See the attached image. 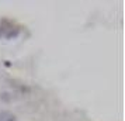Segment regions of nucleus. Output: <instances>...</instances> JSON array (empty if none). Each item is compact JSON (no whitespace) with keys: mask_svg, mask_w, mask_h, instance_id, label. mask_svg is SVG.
<instances>
[{"mask_svg":"<svg viewBox=\"0 0 125 121\" xmlns=\"http://www.w3.org/2000/svg\"><path fill=\"white\" fill-rule=\"evenodd\" d=\"M21 33V27L16 24L14 21L9 18H1L0 20V40L6 38V40H14L17 38Z\"/></svg>","mask_w":125,"mask_h":121,"instance_id":"nucleus-1","label":"nucleus"},{"mask_svg":"<svg viewBox=\"0 0 125 121\" xmlns=\"http://www.w3.org/2000/svg\"><path fill=\"white\" fill-rule=\"evenodd\" d=\"M0 121H17V117L10 111L3 110V111H0Z\"/></svg>","mask_w":125,"mask_h":121,"instance_id":"nucleus-2","label":"nucleus"}]
</instances>
